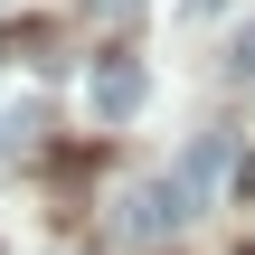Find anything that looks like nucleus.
I'll return each mask as SVG.
<instances>
[{"label":"nucleus","mask_w":255,"mask_h":255,"mask_svg":"<svg viewBox=\"0 0 255 255\" xmlns=\"http://www.w3.org/2000/svg\"><path fill=\"white\" fill-rule=\"evenodd\" d=\"M142 95H151V76H142V57H123V47H104V57L85 66V104H95V123H132V114H142Z\"/></svg>","instance_id":"nucleus-1"},{"label":"nucleus","mask_w":255,"mask_h":255,"mask_svg":"<svg viewBox=\"0 0 255 255\" xmlns=\"http://www.w3.org/2000/svg\"><path fill=\"white\" fill-rule=\"evenodd\" d=\"M180 218H199V208H189V189H180V180H142V189H132V199H123V237H170V227H180Z\"/></svg>","instance_id":"nucleus-2"},{"label":"nucleus","mask_w":255,"mask_h":255,"mask_svg":"<svg viewBox=\"0 0 255 255\" xmlns=\"http://www.w3.org/2000/svg\"><path fill=\"white\" fill-rule=\"evenodd\" d=\"M227 170H237V142H227V132H199V142L180 151V170H170V180H180V189H189V208H199Z\"/></svg>","instance_id":"nucleus-3"},{"label":"nucleus","mask_w":255,"mask_h":255,"mask_svg":"<svg viewBox=\"0 0 255 255\" xmlns=\"http://www.w3.org/2000/svg\"><path fill=\"white\" fill-rule=\"evenodd\" d=\"M227 66H237V76H255V19L237 28V47H227Z\"/></svg>","instance_id":"nucleus-4"},{"label":"nucleus","mask_w":255,"mask_h":255,"mask_svg":"<svg viewBox=\"0 0 255 255\" xmlns=\"http://www.w3.org/2000/svg\"><path fill=\"white\" fill-rule=\"evenodd\" d=\"M95 9H104V19H123V9H132V0H95Z\"/></svg>","instance_id":"nucleus-5"},{"label":"nucleus","mask_w":255,"mask_h":255,"mask_svg":"<svg viewBox=\"0 0 255 255\" xmlns=\"http://www.w3.org/2000/svg\"><path fill=\"white\" fill-rule=\"evenodd\" d=\"M180 9H227V0H180Z\"/></svg>","instance_id":"nucleus-6"}]
</instances>
